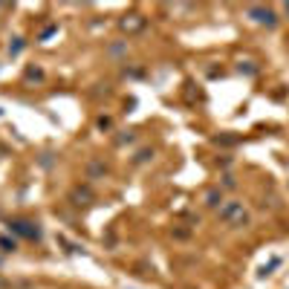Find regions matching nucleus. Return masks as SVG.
<instances>
[{"label": "nucleus", "mask_w": 289, "mask_h": 289, "mask_svg": "<svg viewBox=\"0 0 289 289\" xmlns=\"http://www.w3.org/2000/svg\"><path fill=\"white\" fill-rule=\"evenodd\" d=\"M217 217H220L223 223H229V226H234V229L249 226V211H246V208H243V203H237V200L223 203L220 211H217Z\"/></svg>", "instance_id": "f257e3e1"}, {"label": "nucleus", "mask_w": 289, "mask_h": 289, "mask_svg": "<svg viewBox=\"0 0 289 289\" xmlns=\"http://www.w3.org/2000/svg\"><path fill=\"white\" fill-rule=\"evenodd\" d=\"M9 231L17 234V237H26V240H41L38 223H29V220H9Z\"/></svg>", "instance_id": "f03ea898"}, {"label": "nucleus", "mask_w": 289, "mask_h": 289, "mask_svg": "<svg viewBox=\"0 0 289 289\" xmlns=\"http://www.w3.org/2000/svg\"><path fill=\"white\" fill-rule=\"evenodd\" d=\"M246 15L252 17L255 23H263V26H278V15L275 9H266V6H246Z\"/></svg>", "instance_id": "7ed1b4c3"}, {"label": "nucleus", "mask_w": 289, "mask_h": 289, "mask_svg": "<svg viewBox=\"0 0 289 289\" xmlns=\"http://www.w3.org/2000/svg\"><path fill=\"white\" fill-rule=\"evenodd\" d=\"M69 203L78 205V208H81V205H90L93 203V188L90 185H75L72 191H69Z\"/></svg>", "instance_id": "20e7f679"}, {"label": "nucleus", "mask_w": 289, "mask_h": 289, "mask_svg": "<svg viewBox=\"0 0 289 289\" xmlns=\"http://www.w3.org/2000/svg\"><path fill=\"white\" fill-rule=\"evenodd\" d=\"M145 23H148V20H145L142 15H124L119 20V26L124 29V32H142V29H145Z\"/></svg>", "instance_id": "39448f33"}, {"label": "nucleus", "mask_w": 289, "mask_h": 289, "mask_svg": "<svg viewBox=\"0 0 289 289\" xmlns=\"http://www.w3.org/2000/svg\"><path fill=\"white\" fill-rule=\"evenodd\" d=\"M84 171H87V179H104V176H107V165H104V159H90Z\"/></svg>", "instance_id": "423d86ee"}, {"label": "nucleus", "mask_w": 289, "mask_h": 289, "mask_svg": "<svg viewBox=\"0 0 289 289\" xmlns=\"http://www.w3.org/2000/svg\"><path fill=\"white\" fill-rule=\"evenodd\" d=\"M203 203H205V208H217V211H220V205L226 203V200H223V188L220 185L208 188V191H205V197H203Z\"/></svg>", "instance_id": "0eeeda50"}, {"label": "nucleus", "mask_w": 289, "mask_h": 289, "mask_svg": "<svg viewBox=\"0 0 289 289\" xmlns=\"http://www.w3.org/2000/svg\"><path fill=\"white\" fill-rule=\"evenodd\" d=\"M151 159H153V148H142V151L133 156V162H136V165H145V162H151Z\"/></svg>", "instance_id": "6e6552de"}, {"label": "nucleus", "mask_w": 289, "mask_h": 289, "mask_svg": "<svg viewBox=\"0 0 289 289\" xmlns=\"http://www.w3.org/2000/svg\"><path fill=\"white\" fill-rule=\"evenodd\" d=\"M17 249V240L15 237H0V252H6V255H12Z\"/></svg>", "instance_id": "1a4fd4ad"}, {"label": "nucleus", "mask_w": 289, "mask_h": 289, "mask_svg": "<svg viewBox=\"0 0 289 289\" xmlns=\"http://www.w3.org/2000/svg\"><path fill=\"white\" fill-rule=\"evenodd\" d=\"M23 78H26V81H41V78H44V69L41 67H26Z\"/></svg>", "instance_id": "9d476101"}, {"label": "nucleus", "mask_w": 289, "mask_h": 289, "mask_svg": "<svg viewBox=\"0 0 289 289\" xmlns=\"http://www.w3.org/2000/svg\"><path fill=\"white\" fill-rule=\"evenodd\" d=\"M20 50H23V38H15V44H9V55L15 58V55H20Z\"/></svg>", "instance_id": "9b49d317"}, {"label": "nucleus", "mask_w": 289, "mask_h": 289, "mask_svg": "<svg viewBox=\"0 0 289 289\" xmlns=\"http://www.w3.org/2000/svg\"><path fill=\"white\" fill-rule=\"evenodd\" d=\"M240 72H246V75H255L257 69L252 67V61H243V64H240Z\"/></svg>", "instance_id": "f8f14e48"}, {"label": "nucleus", "mask_w": 289, "mask_h": 289, "mask_svg": "<svg viewBox=\"0 0 289 289\" xmlns=\"http://www.w3.org/2000/svg\"><path fill=\"white\" fill-rule=\"evenodd\" d=\"M96 124H99V130H110V127H113V121L107 119V116H102V119L96 121Z\"/></svg>", "instance_id": "ddd939ff"}, {"label": "nucleus", "mask_w": 289, "mask_h": 289, "mask_svg": "<svg viewBox=\"0 0 289 289\" xmlns=\"http://www.w3.org/2000/svg\"><path fill=\"white\" fill-rule=\"evenodd\" d=\"M214 142H217V145H234L237 139H234V136H217Z\"/></svg>", "instance_id": "4468645a"}, {"label": "nucleus", "mask_w": 289, "mask_h": 289, "mask_svg": "<svg viewBox=\"0 0 289 289\" xmlns=\"http://www.w3.org/2000/svg\"><path fill=\"white\" fill-rule=\"evenodd\" d=\"M237 185V182H234V176H231V173H226V176H223V188H234Z\"/></svg>", "instance_id": "2eb2a0df"}, {"label": "nucleus", "mask_w": 289, "mask_h": 289, "mask_svg": "<svg viewBox=\"0 0 289 289\" xmlns=\"http://www.w3.org/2000/svg\"><path fill=\"white\" fill-rule=\"evenodd\" d=\"M121 52H124V44H113L110 47V55H121Z\"/></svg>", "instance_id": "dca6fc26"}, {"label": "nucleus", "mask_w": 289, "mask_h": 289, "mask_svg": "<svg viewBox=\"0 0 289 289\" xmlns=\"http://www.w3.org/2000/svg\"><path fill=\"white\" fill-rule=\"evenodd\" d=\"M173 234H176V237H179V240H185V237H188V229H176Z\"/></svg>", "instance_id": "f3484780"}, {"label": "nucleus", "mask_w": 289, "mask_h": 289, "mask_svg": "<svg viewBox=\"0 0 289 289\" xmlns=\"http://www.w3.org/2000/svg\"><path fill=\"white\" fill-rule=\"evenodd\" d=\"M284 15H287V17H289V3H287V6H284Z\"/></svg>", "instance_id": "a211bd4d"}, {"label": "nucleus", "mask_w": 289, "mask_h": 289, "mask_svg": "<svg viewBox=\"0 0 289 289\" xmlns=\"http://www.w3.org/2000/svg\"><path fill=\"white\" fill-rule=\"evenodd\" d=\"M6 287H9V284H6V281H0V289H6Z\"/></svg>", "instance_id": "6ab92c4d"}]
</instances>
